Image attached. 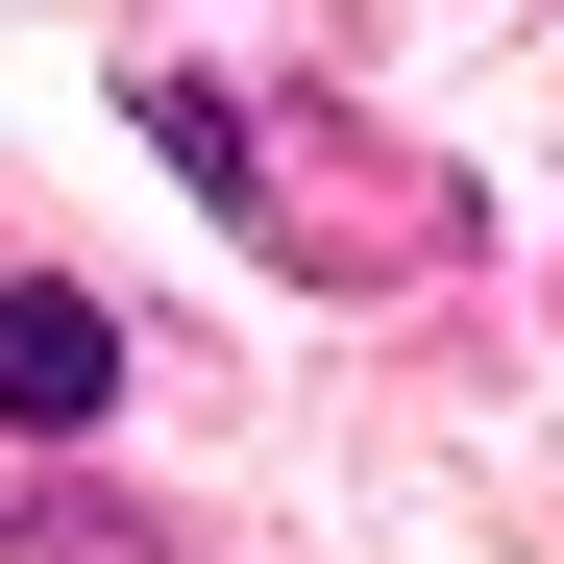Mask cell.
Wrapping results in <instances>:
<instances>
[{
    "mask_svg": "<svg viewBox=\"0 0 564 564\" xmlns=\"http://www.w3.org/2000/svg\"><path fill=\"white\" fill-rule=\"evenodd\" d=\"M99 393H123V319L74 270H0V442H74Z\"/></svg>",
    "mask_w": 564,
    "mask_h": 564,
    "instance_id": "obj_1",
    "label": "cell"
},
{
    "mask_svg": "<svg viewBox=\"0 0 564 564\" xmlns=\"http://www.w3.org/2000/svg\"><path fill=\"white\" fill-rule=\"evenodd\" d=\"M148 148L197 172V197H246V99H197V74H148Z\"/></svg>",
    "mask_w": 564,
    "mask_h": 564,
    "instance_id": "obj_2",
    "label": "cell"
}]
</instances>
